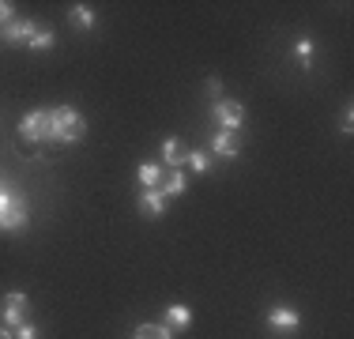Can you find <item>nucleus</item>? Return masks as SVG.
I'll return each mask as SVG.
<instances>
[{
  "mask_svg": "<svg viewBox=\"0 0 354 339\" xmlns=\"http://www.w3.org/2000/svg\"><path fill=\"white\" fill-rule=\"evenodd\" d=\"M343 132H347V136L354 132V109H351V106L343 109Z\"/></svg>",
  "mask_w": 354,
  "mask_h": 339,
  "instance_id": "obj_21",
  "label": "nucleus"
},
{
  "mask_svg": "<svg viewBox=\"0 0 354 339\" xmlns=\"http://www.w3.org/2000/svg\"><path fill=\"white\" fill-rule=\"evenodd\" d=\"M38 34V23L30 19H12L4 30H0V38L8 42V46H30V38Z\"/></svg>",
  "mask_w": 354,
  "mask_h": 339,
  "instance_id": "obj_7",
  "label": "nucleus"
},
{
  "mask_svg": "<svg viewBox=\"0 0 354 339\" xmlns=\"http://www.w3.org/2000/svg\"><path fill=\"white\" fill-rule=\"evenodd\" d=\"M268 324H272L275 332H298L301 313L290 309V305H272V309H268Z\"/></svg>",
  "mask_w": 354,
  "mask_h": 339,
  "instance_id": "obj_6",
  "label": "nucleus"
},
{
  "mask_svg": "<svg viewBox=\"0 0 354 339\" xmlns=\"http://www.w3.org/2000/svg\"><path fill=\"white\" fill-rule=\"evenodd\" d=\"M57 46V34L49 27H38V34L30 38V49H53Z\"/></svg>",
  "mask_w": 354,
  "mask_h": 339,
  "instance_id": "obj_18",
  "label": "nucleus"
},
{
  "mask_svg": "<svg viewBox=\"0 0 354 339\" xmlns=\"http://www.w3.org/2000/svg\"><path fill=\"white\" fill-rule=\"evenodd\" d=\"M185 166H189L192 174H207V170H212V155H207V151H185Z\"/></svg>",
  "mask_w": 354,
  "mask_h": 339,
  "instance_id": "obj_15",
  "label": "nucleus"
},
{
  "mask_svg": "<svg viewBox=\"0 0 354 339\" xmlns=\"http://www.w3.org/2000/svg\"><path fill=\"white\" fill-rule=\"evenodd\" d=\"M15 339H38V328H35V324H27V320H23V324L15 328Z\"/></svg>",
  "mask_w": 354,
  "mask_h": 339,
  "instance_id": "obj_20",
  "label": "nucleus"
},
{
  "mask_svg": "<svg viewBox=\"0 0 354 339\" xmlns=\"http://www.w3.org/2000/svg\"><path fill=\"white\" fill-rule=\"evenodd\" d=\"M12 19H15V8L8 4V0H0V30H4V27H8V23H12Z\"/></svg>",
  "mask_w": 354,
  "mask_h": 339,
  "instance_id": "obj_19",
  "label": "nucleus"
},
{
  "mask_svg": "<svg viewBox=\"0 0 354 339\" xmlns=\"http://www.w3.org/2000/svg\"><path fill=\"white\" fill-rule=\"evenodd\" d=\"M27 305H30V302H27V294H23V291L4 294V302H0V317H4V324H8V328H19Z\"/></svg>",
  "mask_w": 354,
  "mask_h": 339,
  "instance_id": "obj_4",
  "label": "nucleus"
},
{
  "mask_svg": "<svg viewBox=\"0 0 354 339\" xmlns=\"http://www.w3.org/2000/svg\"><path fill=\"white\" fill-rule=\"evenodd\" d=\"M68 19H72V27H80V30H91V27L98 23V15H95V8H91V4H72Z\"/></svg>",
  "mask_w": 354,
  "mask_h": 339,
  "instance_id": "obj_12",
  "label": "nucleus"
},
{
  "mask_svg": "<svg viewBox=\"0 0 354 339\" xmlns=\"http://www.w3.org/2000/svg\"><path fill=\"white\" fill-rule=\"evenodd\" d=\"M294 57H298V64H301V68H313V38L294 42Z\"/></svg>",
  "mask_w": 354,
  "mask_h": 339,
  "instance_id": "obj_17",
  "label": "nucleus"
},
{
  "mask_svg": "<svg viewBox=\"0 0 354 339\" xmlns=\"http://www.w3.org/2000/svg\"><path fill=\"white\" fill-rule=\"evenodd\" d=\"M204 87H207V95H223V80H215V75L204 83Z\"/></svg>",
  "mask_w": 354,
  "mask_h": 339,
  "instance_id": "obj_22",
  "label": "nucleus"
},
{
  "mask_svg": "<svg viewBox=\"0 0 354 339\" xmlns=\"http://www.w3.org/2000/svg\"><path fill=\"white\" fill-rule=\"evenodd\" d=\"M162 181H166V170L162 166H155V163H143L140 166V185H143V189H158Z\"/></svg>",
  "mask_w": 354,
  "mask_h": 339,
  "instance_id": "obj_14",
  "label": "nucleus"
},
{
  "mask_svg": "<svg viewBox=\"0 0 354 339\" xmlns=\"http://www.w3.org/2000/svg\"><path fill=\"white\" fill-rule=\"evenodd\" d=\"M132 339H174V328H166V324H140L136 332H132Z\"/></svg>",
  "mask_w": 354,
  "mask_h": 339,
  "instance_id": "obj_16",
  "label": "nucleus"
},
{
  "mask_svg": "<svg viewBox=\"0 0 354 339\" xmlns=\"http://www.w3.org/2000/svg\"><path fill=\"white\" fill-rule=\"evenodd\" d=\"M158 192H162L166 200H170V196H185V192H189V177H185L181 170H170V174H166V181L158 185Z\"/></svg>",
  "mask_w": 354,
  "mask_h": 339,
  "instance_id": "obj_10",
  "label": "nucleus"
},
{
  "mask_svg": "<svg viewBox=\"0 0 354 339\" xmlns=\"http://www.w3.org/2000/svg\"><path fill=\"white\" fill-rule=\"evenodd\" d=\"M46 140L49 143H80L87 136V121L75 106H53L46 109Z\"/></svg>",
  "mask_w": 354,
  "mask_h": 339,
  "instance_id": "obj_1",
  "label": "nucleus"
},
{
  "mask_svg": "<svg viewBox=\"0 0 354 339\" xmlns=\"http://www.w3.org/2000/svg\"><path fill=\"white\" fill-rule=\"evenodd\" d=\"M136 208H140V215H147V219H162L166 215V196L158 189H143Z\"/></svg>",
  "mask_w": 354,
  "mask_h": 339,
  "instance_id": "obj_8",
  "label": "nucleus"
},
{
  "mask_svg": "<svg viewBox=\"0 0 354 339\" xmlns=\"http://www.w3.org/2000/svg\"><path fill=\"white\" fill-rule=\"evenodd\" d=\"M212 151L218 158H238L241 155V140H238V132H218L215 140H212Z\"/></svg>",
  "mask_w": 354,
  "mask_h": 339,
  "instance_id": "obj_9",
  "label": "nucleus"
},
{
  "mask_svg": "<svg viewBox=\"0 0 354 339\" xmlns=\"http://www.w3.org/2000/svg\"><path fill=\"white\" fill-rule=\"evenodd\" d=\"M0 339H15V332H12L8 324H0Z\"/></svg>",
  "mask_w": 354,
  "mask_h": 339,
  "instance_id": "obj_23",
  "label": "nucleus"
},
{
  "mask_svg": "<svg viewBox=\"0 0 354 339\" xmlns=\"http://www.w3.org/2000/svg\"><path fill=\"white\" fill-rule=\"evenodd\" d=\"M212 121L223 132H241V125H245V106L234 102V98H218L212 106Z\"/></svg>",
  "mask_w": 354,
  "mask_h": 339,
  "instance_id": "obj_3",
  "label": "nucleus"
},
{
  "mask_svg": "<svg viewBox=\"0 0 354 339\" xmlns=\"http://www.w3.org/2000/svg\"><path fill=\"white\" fill-rule=\"evenodd\" d=\"M189 324H192V309H189V305L177 302V305H170V309H166V328H174V332L181 328V332H185Z\"/></svg>",
  "mask_w": 354,
  "mask_h": 339,
  "instance_id": "obj_11",
  "label": "nucleus"
},
{
  "mask_svg": "<svg viewBox=\"0 0 354 339\" xmlns=\"http://www.w3.org/2000/svg\"><path fill=\"white\" fill-rule=\"evenodd\" d=\"M162 163L170 166V170H177V166L185 163V147H181V140H177V136L162 140Z\"/></svg>",
  "mask_w": 354,
  "mask_h": 339,
  "instance_id": "obj_13",
  "label": "nucleus"
},
{
  "mask_svg": "<svg viewBox=\"0 0 354 339\" xmlns=\"http://www.w3.org/2000/svg\"><path fill=\"white\" fill-rule=\"evenodd\" d=\"M27 223H30L27 196L15 192L8 177H0V234H19Z\"/></svg>",
  "mask_w": 354,
  "mask_h": 339,
  "instance_id": "obj_2",
  "label": "nucleus"
},
{
  "mask_svg": "<svg viewBox=\"0 0 354 339\" xmlns=\"http://www.w3.org/2000/svg\"><path fill=\"white\" fill-rule=\"evenodd\" d=\"M46 109H30V113H23L19 117V136L23 140H30V143H41L46 140Z\"/></svg>",
  "mask_w": 354,
  "mask_h": 339,
  "instance_id": "obj_5",
  "label": "nucleus"
}]
</instances>
